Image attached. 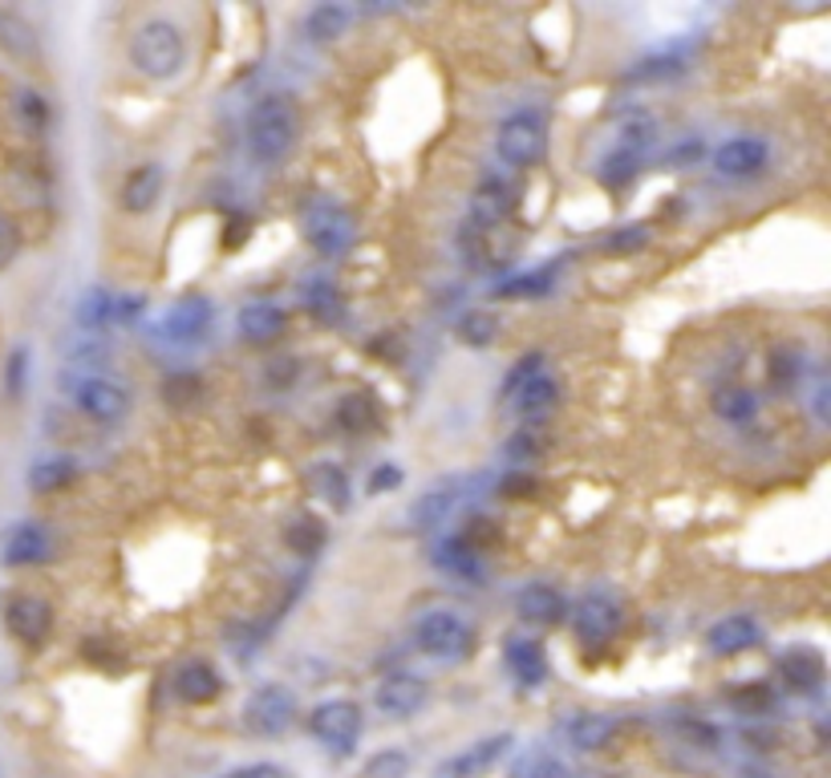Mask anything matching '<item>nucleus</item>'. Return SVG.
<instances>
[{
	"instance_id": "11",
	"label": "nucleus",
	"mask_w": 831,
	"mask_h": 778,
	"mask_svg": "<svg viewBox=\"0 0 831 778\" xmlns=\"http://www.w3.org/2000/svg\"><path fill=\"white\" fill-rule=\"evenodd\" d=\"M617 734H621V722L613 718V713L577 710V713H564L560 722H556V742L572 754L604 751V746H613Z\"/></svg>"
},
{
	"instance_id": "48",
	"label": "nucleus",
	"mask_w": 831,
	"mask_h": 778,
	"mask_svg": "<svg viewBox=\"0 0 831 778\" xmlns=\"http://www.w3.org/2000/svg\"><path fill=\"white\" fill-rule=\"evenodd\" d=\"M394 487H402V470L398 467H377L374 474H369V495H386V491H394Z\"/></svg>"
},
{
	"instance_id": "14",
	"label": "nucleus",
	"mask_w": 831,
	"mask_h": 778,
	"mask_svg": "<svg viewBox=\"0 0 831 778\" xmlns=\"http://www.w3.org/2000/svg\"><path fill=\"white\" fill-rule=\"evenodd\" d=\"M426 701H430V682L418 677V673H389L374 689V706L386 713V718H394V722L422 713Z\"/></svg>"
},
{
	"instance_id": "41",
	"label": "nucleus",
	"mask_w": 831,
	"mask_h": 778,
	"mask_svg": "<svg viewBox=\"0 0 831 778\" xmlns=\"http://www.w3.org/2000/svg\"><path fill=\"white\" fill-rule=\"evenodd\" d=\"M305 309H309L312 317H321L325 324H333L337 317H341V293H337L329 281H312L309 288H305Z\"/></svg>"
},
{
	"instance_id": "4",
	"label": "nucleus",
	"mask_w": 831,
	"mask_h": 778,
	"mask_svg": "<svg viewBox=\"0 0 831 778\" xmlns=\"http://www.w3.org/2000/svg\"><path fill=\"white\" fill-rule=\"evenodd\" d=\"M66 393H69V402L78 405V414L98 422V426H122V422L130 417V410H135L130 389L118 386V381H110V377H102V374L69 377Z\"/></svg>"
},
{
	"instance_id": "13",
	"label": "nucleus",
	"mask_w": 831,
	"mask_h": 778,
	"mask_svg": "<svg viewBox=\"0 0 831 778\" xmlns=\"http://www.w3.org/2000/svg\"><path fill=\"white\" fill-rule=\"evenodd\" d=\"M143 312L138 296H122L110 288H90L81 293V300L73 305V321L78 329H110V324H135Z\"/></svg>"
},
{
	"instance_id": "27",
	"label": "nucleus",
	"mask_w": 831,
	"mask_h": 778,
	"mask_svg": "<svg viewBox=\"0 0 831 778\" xmlns=\"http://www.w3.org/2000/svg\"><path fill=\"white\" fill-rule=\"evenodd\" d=\"M174 694L187 701V706H207L224 694V677L207 665V661H187L174 673Z\"/></svg>"
},
{
	"instance_id": "31",
	"label": "nucleus",
	"mask_w": 831,
	"mask_h": 778,
	"mask_svg": "<svg viewBox=\"0 0 831 778\" xmlns=\"http://www.w3.org/2000/svg\"><path fill=\"white\" fill-rule=\"evenodd\" d=\"M73 483H78V462L69 455H45L29 467V491L33 495H54V491H66Z\"/></svg>"
},
{
	"instance_id": "26",
	"label": "nucleus",
	"mask_w": 831,
	"mask_h": 778,
	"mask_svg": "<svg viewBox=\"0 0 831 778\" xmlns=\"http://www.w3.org/2000/svg\"><path fill=\"white\" fill-rule=\"evenodd\" d=\"M353 25V9L349 4H337V0H325V4H312L309 13L300 16V33L312 45H329V41H341Z\"/></svg>"
},
{
	"instance_id": "34",
	"label": "nucleus",
	"mask_w": 831,
	"mask_h": 778,
	"mask_svg": "<svg viewBox=\"0 0 831 778\" xmlns=\"http://www.w3.org/2000/svg\"><path fill=\"white\" fill-rule=\"evenodd\" d=\"M382 422V405L374 402V393H365V389H353L345 393L341 402H337V426L349 430V434H365V430H374Z\"/></svg>"
},
{
	"instance_id": "6",
	"label": "nucleus",
	"mask_w": 831,
	"mask_h": 778,
	"mask_svg": "<svg viewBox=\"0 0 831 778\" xmlns=\"http://www.w3.org/2000/svg\"><path fill=\"white\" fill-rule=\"evenodd\" d=\"M362 730H365V713L357 701L333 698V701L312 706V713H309V734L321 742L333 758H345V754L357 751Z\"/></svg>"
},
{
	"instance_id": "36",
	"label": "nucleus",
	"mask_w": 831,
	"mask_h": 778,
	"mask_svg": "<svg viewBox=\"0 0 831 778\" xmlns=\"http://www.w3.org/2000/svg\"><path fill=\"white\" fill-rule=\"evenodd\" d=\"M544 450H548V438L539 434L536 422H523V426L511 434L508 443H503V458H508V462H515V467H523V462H536Z\"/></svg>"
},
{
	"instance_id": "32",
	"label": "nucleus",
	"mask_w": 831,
	"mask_h": 778,
	"mask_svg": "<svg viewBox=\"0 0 831 778\" xmlns=\"http://www.w3.org/2000/svg\"><path fill=\"white\" fill-rule=\"evenodd\" d=\"M807 374V353L799 345H778L771 357H766V381L775 393H792Z\"/></svg>"
},
{
	"instance_id": "50",
	"label": "nucleus",
	"mask_w": 831,
	"mask_h": 778,
	"mask_svg": "<svg viewBox=\"0 0 831 778\" xmlns=\"http://www.w3.org/2000/svg\"><path fill=\"white\" fill-rule=\"evenodd\" d=\"M228 778H284L281 766L272 763H252V766H240V770H231Z\"/></svg>"
},
{
	"instance_id": "22",
	"label": "nucleus",
	"mask_w": 831,
	"mask_h": 778,
	"mask_svg": "<svg viewBox=\"0 0 831 778\" xmlns=\"http://www.w3.org/2000/svg\"><path fill=\"white\" fill-rule=\"evenodd\" d=\"M503 665L511 670V677L527 689L548 682V653L539 641H527V637H511L503 641Z\"/></svg>"
},
{
	"instance_id": "9",
	"label": "nucleus",
	"mask_w": 831,
	"mask_h": 778,
	"mask_svg": "<svg viewBox=\"0 0 831 778\" xmlns=\"http://www.w3.org/2000/svg\"><path fill=\"white\" fill-rule=\"evenodd\" d=\"M621 620H625V608L608 588H589L572 604V629L584 644H608L617 637Z\"/></svg>"
},
{
	"instance_id": "5",
	"label": "nucleus",
	"mask_w": 831,
	"mask_h": 778,
	"mask_svg": "<svg viewBox=\"0 0 831 778\" xmlns=\"http://www.w3.org/2000/svg\"><path fill=\"white\" fill-rule=\"evenodd\" d=\"M414 644L426 657L443 661V665H458V661H467L475 653V629L458 613L434 608V613L414 620Z\"/></svg>"
},
{
	"instance_id": "1",
	"label": "nucleus",
	"mask_w": 831,
	"mask_h": 778,
	"mask_svg": "<svg viewBox=\"0 0 831 778\" xmlns=\"http://www.w3.org/2000/svg\"><path fill=\"white\" fill-rule=\"evenodd\" d=\"M300 138V110L288 94H264L255 98L252 114H248V159L260 171H276L288 162V155L296 150Z\"/></svg>"
},
{
	"instance_id": "10",
	"label": "nucleus",
	"mask_w": 831,
	"mask_h": 778,
	"mask_svg": "<svg viewBox=\"0 0 831 778\" xmlns=\"http://www.w3.org/2000/svg\"><path fill=\"white\" fill-rule=\"evenodd\" d=\"M212 321H215L212 300H207L203 293H187L162 312L159 324H155V333H159L162 341H171V345H195L200 336H207Z\"/></svg>"
},
{
	"instance_id": "33",
	"label": "nucleus",
	"mask_w": 831,
	"mask_h": 778,
	"mask_svg": "<svg viewBox=\"0 0 831 778\" xmlns=\"http://www.w3.org/2000/svg\"><path fill=\"white\" fill-rule=\"evenodd\" d=\"M778 677L799 694H816L819 682H823V657L811 653V649H795V653L778 661Z\"/></svg>"
},
{
	"instance_id": "30",
	"label": "nucleus",
	"mask_w": 831,
	"mask_h": 778,
	"mask_svg": "<svg viewBox=\"0 0 831 778\" xmlns=\"http://www.w3.org/2000/svg\"><path fill=\"white\" fill-rule=\"evenodd\" d=\"M556 402H560V381L551 374H539L536 381H527V386L511 398V410H515L523 422H544Z\"/></svg>"
},
{
	"instance_id": "43",
	"label": "nucleus",
	"mask_w": 831,
	"mask_h": 778,
	"mask_svg": "<svg viewBox=\"0 0 831 778\" xmlns=\"http://www.w3.org/2000/svg\"><path fill=\"white\" fill-rule=\"evenodd\" d=\"M410 754L406 751H377L369 763L362 766V778H406L410 775Z\"/></svg>"
},
{
	"instance_id": "18",
	"label": "nucleus",
	"mask_w": 831,
	"mask_h": 778,
	"mask_svg": "<svg viewBox=\"0 0 831 778\" xmlns=\"http://www.w3.org/2000/svg\"><path fill=\"white\" fill-rule=\"evenodd\" d=\"M515 613H520V620H527V625L551 629V625H560V620L568 617V600H564V592L556 588V584L532 580V584H523L520 596H515Z\"/></svg>"
},
{
	"instance_id": "8",
	"label": "nucleus",
	"mask_w": 831,
	"mask_h": 778,
	"mask_svg": "<svg viewBox=\"0 0 831 778\" xmlns=\"http://www.w3.org/2000/svg\"><path fill=\"white\" fill-rule=\"evenodd\" d=\"M499 162H508L515 171H532L548 155V126L536 114H511L496 135Z\"/></svg>"
},
{
	"instance_id": "12",
	"label": "nucleus",
	"mask_w": 831,
	"mask_h": 778,
	"mask_svg": "<svg viewBox=\"0 0 831 778\" xmlns=\"http://www.w3.org/2000/svg\"><path fill=\"white\" fill-rule=\"evenodd\" d=\"M511 746H515L511 734H487V739L470 742V746H463L458 754L443 758V763L434 766V775L430 778H483L508 758Z\"/></svg>"
},
{
	"instance_id": "24",
	"label": "nucleus",
	"mask_w": 831,
	"mask_h": 778,
	"mask_svg": "<svg viewBox=\"0 0 831 778\" xmlns=\"http://www.w3.org/2000/svg\"><path fill=\"white\" fill-rule=\"evenodd\" d=\"M284 324H288V312L281 305H272V300H252V305H243L236 312V329H240L243 341H252V345H269L276 336L284 333Z\"/></svg>"
},
{
	"instance_id": "17",
	"label": "nucleus",
	"mask_w": 831,
	"mask_h": 778,
	"mask_svg": "<svg viewBox=\"0 0 831 778\" xmlns=\"http://www.w3.org/2000/svg\"><path fill=\"white\" fill-rule=\"evenodd\" d=\"M766 162H771V147L754 135L726 138L722 147L714 150V171L722 179H751L763 171Z\"/></svg>"
},
{
	"instance_id": "25",
	"label": "nucleus",
	"mask_w": 831,
	"mask_h": 778,
	"mask_svg": "<svg viewBox=\"0 0 831 778\" xmlns=\"http://www.w3.org/2000/svg\"><path fill=\"white\" fill-rule=\"evenodd\" d=\"M54 556V536L41 524H16L4 539V564L29 568V564H45Z\"/></svg>"
},
{
	"instance_id": "47",
	"label": "nucleus",
	"mask_w": 831,
	"mask_h": 778,
	"mask_svg": "<svg viewBox=\"0 0 831 778\" xmlns=\"http://www.w3.org/2000/svg\"><path fill=\"white\" fill-rule=\"evenodd\" d=\"M16 252H21V231H16L13 219L0 215V268H9L16 260Z\"/></svg>"
},
{
	"instance_id": "7",
	"label": "nucleus",
	"mask_w": 831,
	"mask_h": 778,
	"mask_svg": "<svg viewBox=\"0 0 831 778\" xmlns=\"http://www.w3.org/2000/svg\"><path fill=\"white\" fill-rule=\"evenodd\" d=\"M296 722V694L288 685L269 682L252 689V698L243 701V730L255 739H281Z\"/></svg>"
},
{
	"instance_id": "23",
	"label": "nucleus",
	"mask_w": 831,
	"mask_h": 778,
	"mask_svg": "<svg viewBox=\"0 0 831 778\" xmlns=\"http://www.w3.org/2000/svg\"><path fill=\"white\" fill-rule=\"evenodd\" d=\"M0 49L13 57V61L37 66L41 61V33L33 28V21L21 16L16 9H0Z\"/></svg>"
},
{
	"instance_id": "46",
	"label": "nucleus",
	"mask_w": 831,
	"mask_h": 778,
	"mask_svg": "<svg viewBox=\"0 0 831 778\" xmlns=\"http://www.w3.org/2000/svg\"><path fill=\"white\" fill-rule=\"evenodd\" d=\"M515 778H568V770H564V763H556L551 754H532V758L515 770Z\"/></svg>"
},
{
	"instance_id": "21",
	"label": "nucleus",
	"mask_w": 831,
	"mask_h": 778,
	"mask_svg": "<svg viewBox=\"0 0 831 778\" xmlns=\"http://www.w3.org/2000/svg\"><path fill=\"white\" fill-rule=\"evenodd\" d=\"M162 183H167V175H162L159 162H143V167H135L130 175L122 179V187H118L122 211H130V215L155 211V203H159V195H162Z\"/></svg>"
},
{
	"instance_id": "49",
	"label": "nucleus",
	"mask_w": 831,
	"mask_h": 778,
	"mask_svg": "<svg viewBox=\"0 0 831 778\" xmlns=\"http://www.w3.org/2000/svg\"><path fill=\"white\" fill-rule=\"evenodd\" d=\"M645 240H649V231H645V224H629V228L617 231V236L608 240V248H617V252H633V248H641Z\"/></svg>"
},
{
	"instance_id": "37",
	"label": "nucleus",
	"mask_w": 831,
	"mask_h": 778,
	"mask_svg": "<svg viewBox=\"0 0 831 778\" xmlns=\"http://www.w3.org/2000/svg\"><path fill=\"white\" fill-rule=\"evenodd\" d=\"M455 333H458V341H463L467 350H487V345L499 336V321L491 317V312L475 309V312H467V317H458Z\"/></svg>"
},
{
	"instance_id": "28",
	"label": "nucleus",
	"mask_w": 831,
	"mask_h": 778,
	"mask_svg": "<svg viewBox=\"0 0 831 778\" xmlns=\"http://www.w3.org/2000/svg\"><path fill=\"white\" fill-rule=\"evenodd\" d=\"M508 207H511V187L503 179H487L483 187L475 191V199H470V231H491L496 224L508 219Z\"/></svg>"
},
{
	"instance_id": "38",
	"label": "nucleus",
	"mask_w": 831,
	"mask_h": 778,
	"mask_svg": "<svg viewBox=\"0 0 831 778\" xmlns=\"http://www.w3.org/2000/svg\"><path fill=\"white\" fill-rule=\"evenodd\" d=\"M13 114L16 122L25 126L29 135H41L49 126V102L37 94V90H16L13 94Z\"/></svg>"
},
{
	"instance_id": "35",
	"label": "nucleus",
	"mask_w": 831,
	"mask_h": 778,
	"mask_svg": "<svg viewBox=\"0 0 831 778\" xmlns=\"http://www.w3.org/2000/svg\"><path fill=\"white\" fill-rule=\"evenodd\" d=\"M309 491L317 499H325L333 511L349 507V479H345V470L333 467V462H317V467H309Z\"/></svg>"
},
{
	"instance_id": "2",
	"label": "nucleus",
	"mask_w": 831,
	"mask_h": 778,
	"mask_svg": "<svg viewBox=\"0 0 831 778\" xmlns=\"http://www.w3.org/2000/svg\"><path fill=\"white\" fill-rule=\"evenodd\" d=\"M130 66L150 81H174L187 66V37L167 16H150L130 37Z\"/></svg>"
},
{
	"instance_id": "19",
	"label": "nucleus",
	"mask_w": 831,
	"mask_h": 778,
	"mask_svg": "<svg viewBox=\"0 0 831 778\" xmlns=\"http://www.w3.org/2000/svg\"><path fill=\"white\" fill-rule=\"evenodd\" d=\"M430 564L439 568L443 576L483 580V551L475 548L467 536H451V539H443V544H434V551H430Z\"/></svg>"
},
{
	"instance_id": "44",
	"label": "nucleus",
	"mask_w": 831,
	"mask_h": 778,
	"mask_svg": "<svg viewBox=\"0 0 831 778\" xmlns=\"http://www.w3.org/2000/svg\"><path fill=\"white\" fill-rule=\"evenodd\" d=\"M25 381H29V350L21 345V350L9 353V365H4V398L21 402L25 398Z\"/></svg>"
},
{
	"instance_id": "16",
	"label": "nucleus",
	"mask_w": 831,
	"mask_h": 778,
	"mask_svg": "<svg viewBox=\"0 0 831 778\" xmlns=\"http://www.w3.org/2000/svg\"><path fill=\"white\" fill-rule=\"evenodd\" d=\"M4 625L16 641L29 649H41L54 632V608L41 600V596H13L4 604Z\"/></svg>"
},
{
	"instance_id": "39",
	"label": "nucleus",
	"mask_w": 831,
	"mask_h": 778,
	"mask_svg": "<svg viewBox=\"0 0 831 778\" xmlns=\"http://www.w3.org/2000/svg\"><path fill=\"white\" fill-rule=\"evenodd\" d=\"M685 69H690V57L673 49V54L645 57L641 66L629 73V81H665V78H678V73H685Z\"/></svg>"
},
{
	"instance_id": "20",
	"label": "nucleus",
	"mask_w": 831,
	"mask_h": 778,
	"mask_svg": "<svg viewBox=\"0 0 831 778\" xmlns=\"http://www.w3.org/2000/svg\"><path fill=\"white\" fill-rule=\"evenodd\" d=\"M759 641H763V629H759V620L747 617V613L722 617L710 632H706V644H710L714 657H738V653L754 649Z\"/></svg>"
},
{
	"instance_id": "15",
	"label": "nucleus",
	"mask_w": 831,
	"mask_h": 778,
	"mask_svg": "<svg viewBox=\"0 0 831 778\" xmlns=\"http://www.w3.org/2000/svg\"><path fill=\"white\" fill-rule=\"evenodd\" d=\"M463 499H467V479H443V483H434L426 495H418V503L410 507V531L426 536L434 527H443L458 511Z\"/></svg>"
},
{
	"instance_id": "3",
	"label": "nucleus",
	"mask_w": 831,
	"mask_h": 778,
	"mask_svg": "<svg viewBox=\"0 0 831 778\" xmlns=\"http://www.w3.org/2000/svg\"><path fill=\"white\" fill-rule=\"evenodd\" d=\"M300 236L312 252L345 255L357 243V219L329 195H312V199L300 203Z\"/></svg>"
},
{
	"instance_id": "29",
	"label": "nucleus",
	"mask_w": 831,
	"mask_h": 778,
	"mask_svg": "<svg viewBox=\"0 0 831 778\" xmlns=\"http://www.w3.org/2000/svg\"><path fill=\"white\" fill-rule=\"evenodd\" d=\"M710 405L726 426H751L759 417V393L751 386H738V381H726V386L714 389Z\"/></svg>"
},
{
	"instance_id": "42",
	"label": "nucleus",
	"mask_w": 831,
	"mask_h": 778,
	"mask_svg": "<svg viewBox=\"0 0 831 778\" xmlns=\"http://www.w3.org/2000/svg\"><path fill=\"white\" fill-rule=\"evenodd\" d=\"M551 272L556 268H544V272H527V276H515V281H503L496 288L499 300H523V296H548L551 288Z\"/></svg>"
},
{
	"instance_id": "45",
	"label": "nucleus",
	"mask_w": 831,
	"mask_h": 778,
	"mask_svg": "<svg viewBox=\"0 0 831 778\" xmlns=\"http://www.w3.org/2000/svg\"><path fill=\"white\" fill-rule=\"evenodd\" d=\"M288 544H293V551H300V556H312V551L325 544V527L317 524V519H300L296 527H288Z\"/></svg>"
},
{
	"instance_id": "40",
	"label": "nucleus",
	"mask_w": 831,
	"mask_h": 778,
	"mask_svg": "<svg viewBox=\"0 0 831 778\" xmlns=\"http://www.w3.org/2000/svg\"><path fill=\"white\" fill-rule=\"evenodd\" d=\"M539 374H548V357L544 353H523L520 362L511 365V374L503 377V402H511L527 381H536Z\"/></svg>"
}]
</instances>
